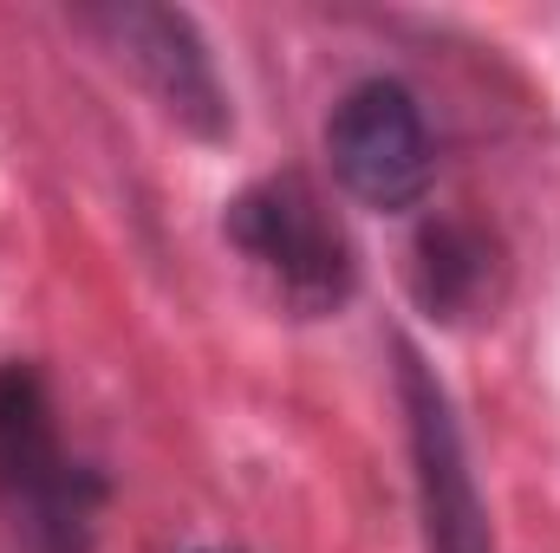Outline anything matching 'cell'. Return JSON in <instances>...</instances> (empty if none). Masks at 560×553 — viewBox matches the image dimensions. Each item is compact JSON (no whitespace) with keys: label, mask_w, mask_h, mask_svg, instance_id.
Returning a JSON list of instances; mask_svg holds the SVG:
<instances>
[{"label":"cell","mask_w":560,"mask_h":553,"mask_svg":"<svg viewBox=\"0 0 560 553\" xmlns=\"http://www.w3.org/2000/svg\"><path fill=\"white\" fill-rule=\"evenodd\" d=\"M398 358V404H405V436H411V482H418V521L430 553H495V528L469 469V443L443 378L423 365L411 339L392 345Z\"/></svg>","instance_id":"obj_2"},{"label":"cell","mask_w":560,"mask_h":553,"mask_svg":"<svg viewBox=\"0 0 560 553\" xmlns=\"http://www.w3.org/2000/svg\"><path fill=\"white\" fill-rule=\"evenodd\" d=\"M326 156H332L339 189L385 215L418 209L430 189V131H423L418 98L398 79H365L332 105Z\"/></svg>","instance_id":"obj_4"},{"label":"cell","mask_w":560,"mask_h":553,"mask_svg":"<svg viewBox=\"0 0 560 553\" xmlns=\"http://www.w3.org/2000/svg\"><path fill=\"white\" fill-rule=\"evenodd\" d=\"M411 293L430 319L463 326L495 306L502 293V248L482 222L469 215H436L411 242Z\"/></svg>","instance_id":"obj_5"},{"label":"cell","mask_w":560,"mask_h":553,"mask_svg":"<svg viewBox=\"0 0 560 553\" xmlns=\"http://www.w3.org/2000/svg\"><path fill=\"white\" fill-rule=\"evenodd\" d=\"M229 242L275 274L300 313H332L352 293V242L306 176H268L229 202Z\"/></svg>","instance_id":"obj_1"},{"label":"cell","mask_w":560,"mask_h":553,"mask_svg":"<svg viewBox=\"0 0 560 553\" xmlns=\"http://www.w3.org/2000/svg\"><path fill=\"white\" fill-rule=\"evenodd\" d=\"M79 26H92L105 39V52L156 98V111L170 125H183L189 138L215 143L229 138V92L215 79V59L196 33L189 13L176 7H150V0H112V7H85Z\"/></svg>","instance_id":"obj_3"},{"label":"cell","mask_w":560,"mask_h":553,"mask_svg":"<svg viewBox=\"0 0 560 553\" xmlns=\"http://www.w3.org/2000/svg\"><path fill=\"white\" fill-rule=\"evenodd\" d=\"M79 469H66L59 456V430L52 404L33 365H0V502L13 508H46L52 495L72 489Z\"/></svg>","instance_id":"obj_6"}]
</instances>
